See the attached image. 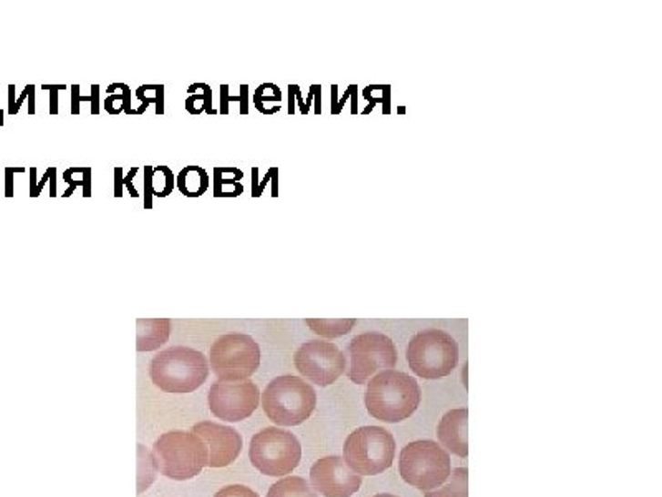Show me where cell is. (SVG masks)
I'll return each mask as SVG.
<instances>
[{"label": "cell", "mask_w": 662, "mask_h": 497, "mask_svg": "<svg viewBox=\"0 0 662 497\" xmlns=\"http://www.w3.org/2000/svg\"><path fill=\"white\" fill-rule=\"evenodd\" d=\"M364 403L372 418L384 423H400L411 418L421 405V388L408 373L384 370L370 380Z\"/></svg>", "instance_id": "6da1fadb"}, {"label": "cell", "mask_w": 662, "mask_h": 497, "mask_svg": "<svg viewBox=\"0 0 662 497\" xmlns=\"http://www.w3.org/2000/svg\"><path fill=\"white\" fill-rule=\"evenodd\" d=\"M149 375L156 387L166 393H191L208 380L209 365L200 351L169 347L153 359Z\"/></svg>", "instance_id": "7a4b0ae2"}, {"label": "cell", "mask_w": 662, "mask_h": 497, "mask_svg": "<svg viewBox=\"0 0 662 497\" xmlns=\"http://www.w3.org/2000/svg\"><path fill=\"white\" fill-rule=\"evenodd\" d=\"M317 406V393L303 378L285 375L273 378L262 393V408L273 423L299 426Z\"/></svg>", "instance_id": "3957f363"}, {"label": "cell", "mask_w": 662, "mask_h": 497, "mask_svg": "<svg viewBox=\"0 0 662 497\" xmlns=\"http://www.w3.org/2000/svg\"><path fill=\"white\" fill-rule=\"evenodd\" d=\"M158 470L174 481L199 476L208 466L209 452L198 434L189 431H168L155 444Z\"/></svg>", "instance_id": "277c9868"}, {"label": "cell", "mask_w": 662, "mask_h": 497, "mask_svg": "<svg viewBox=\"0 0 662 497\" xmlns=\"http://www.w3.org/2000/svg\"><path fill=\"white\" fill-rule=\"evenodd\" d=\"M396 452L392 434L382 426H363L346 438L343 460L360 476H378L390 470Z\"/></svg>", "instance_id": "5b68a950"}, {"label": "cell", "mask_w": 662, "mask_h": 497, "mask_svg": "<svg viewBox=\"0 0 662 497\" xmlns=\"http://www.w3.org/2000/svg\"><path fill=\"white\" fill-rule=\"evenodd\" d=\"M408 363L418 377L426 380L447 377L459 363V345L444 330L419 331L409 341Z\"/></svg>", "instance_id": "8992f818"}, {"label": "cell", "mask_w": 662, "mask_h": 497, "mask_svg": "<svg viewBox=\"0 0 662 497\" xmlns=\"http://www.w3.org/2000/svg\"><path fill=\"white\" fill-rule=\"evenodd\" d=\"M400 471L408 484L424 492L441 488L453 472L449 454L431 440L404 446L400 456Z\"/></svg>", "instance_id": "52a82bcc"}, {"label": "cell", "mask_w": 662, "mask_h": 497, "mask_svg": "<svg viewBox=\"0 0 662 497\" xmlns=\"http://www.w3.org/2000/svg\"><path fill=\"white\" fill-rule=\"evenodd\" d=\"M260 347L245 333H227L212 343L209 363L219 381L249 380L260 367Z\"/></svg>", "instance_id": "ba28073f"}, {"label": "cell", "mask_w": 662, "mask_h": 497, "mask_svg": "<svg viewBox=\"0 0 662 497\" xmlns=\"http://www.w3.org/2000/svg\"><path fill=\"white\" fill-rule=\"evenodd\" d=\"M249 458L265 476H287L301 460V446L295 434L280 428H265L254 434Z\"/></svg>", "instance_id": "9c48e42d"}, {"label": "cell", "mask_w": 662, "mask_h": 497, "mask_svg": "<svg viewBox=\"0 0 662 497\" xmlns=\"http://www.w3.org/2000/svg\"><path fill=\"white\" fill-rule=\"evenodd\" d=\"M348 377L356 385H364L378 371L390 370L398 363V351L388 335L368 331L354 337L350 347Z\"/></svg>", "instance_id": "30bf717a"}, {"label": "cell", "mask_w": 662, "mask_h": 497, "mask_svg": "<svg viewBox=\"0 0 662 497\" xmlns=\"http://www.w3.org/2000/svg\"><path fill=\"white\" fill-rule=\"evenodd\" d=\"M295 367L301 377L309 378L318 387L333 385L345 373L346 357L335 343L311 340L295 351Z\"/></svg>", "instance_id": "8fae6325"}, {"label": "cell", "mask_w": 662, "mask_h": 497, "mask_svg": "<svg viewBox=\"0 0 662 497\" xmlns=\"http://www.w3.org/2000/svg\"><path fill=\"white\" fill-rule=\"evenodd\" d=\"M260 405V391L252 380L216 381L209 391V408L222 421L239 423Z\"/></svg>", "instance_id": "7c38bea8"}, {"label": "cell", "mask_w": 662, "mask_h": 497, "mask_svg": "<svg viewBox=\"0 0 662 497\" xmlns=\"http://www.w3.org/2000/svg\"><path fill=\"white\" fill-rule=\"evenodd\" d=\"M311 488L325 497H350L358 492L363 479L348 468L340 456H328L318 460L310 470Z\"/></svg>", "instance_id": "4fadbf2b"}, {"label": "cell", "mask_w": 662, "mask_h": 497, "mask_svg": "<svg viewBox=\"0 0 662 497\" xmlns=\"http://www.w3.org/2000/svg\"><path fill=\"white\" fill-rule=\"evenodd\" d=\"M192 433L198 434L206 444L209 458V468H226L239 458L242 451V438L234 428L214 421H200L194 424Z\"/></svg>", "instance_id": "5bb4252c"}, {"label": "cell", "mask_w": 662, "mask_h": 497, "mask_svg": "<svg viewBox=\"0 0 662 497\" xmlns=\"http://www.w3.org/2000/svg\"><path fill=\"white\" fill-rule=\"evenodd\" d=\"M467 426H469V410H451L445 413L437 426V436L441 444H444L449 451L467 458L469 454V440H467Z\"/></svg>", "instance_id": "9a60e30c"}, {"label": "cell", "mask_w": 662, "mask_h": 497, "mask_svg": "<svg viewBox=\"0 0 662 497\" xmlns=\"http://www.w3.org/2000/svg\"><path fill=\"white\" fill-rule=\"evenodd\" d=\"M137 350H158L169 340L171 320L169 319H137Z\"/></svg>", "instance_id": "2e32d148"}, {"label": "cell", "mask_w": 662, "mask_h": 497, "mask_svg": "<svg viewBox=\"0 0 662 497\" xmlns=\"http://www.w3.org/2000/svg\"><path fill=\"white\" fill-rule=\"evenodd\" d=\"M176 185L182 196L186 198H200L209 188L208 169L202 166H186L176 178Z\"/></svg>", "instance_id": "e0dca14e"}, {"label": "cell", "mask_w": 662, "mask_h": 497, "mask_svg": "<svg viewBox=\"0 0 662 497\" xmlns=\"http://www.w3.org/2000/svg\"><path fill=\"white\" fill-rule=\"evenodd\" d=\"M244 173L237 167L216 166L214 167V198H237L244 193L240 179Z\"/></svg>", "instance_id": "ac0fdd59"}, {"label": "cell", "mask_w": 662, "mask_h": 497, "mask_svg": "<svg viewBox=\"0 0 662 497\" xmlns=\"http://www.w3.org/2000/svg\"><path fill=\"white\" fill-rule=\"evenodd\" d=\"M267 497H318L315 489L311 488L303 478L289 476L280 479L269 489Z\"/></svg>", "instance_id": "d6986e66"}, {"label": "cell", "mask_w": 662, "mask_h": 497, "mask_svg": "<svg viewBox=\"0 0 662 497\" xmlns=\"http://www.w3.org/2000/svg\"><path fill=\"white\" fill-rule=\"evenodd\" d=\"M426 497H469V471L457 468L441 488L427 491Z\"/></svg>", "instance_id": "ffe728a7"}, {"label": "cell", "mask_w": 662, "mask_h": 497, "mask_svg": "<svg viewBox=\"0 0 662 497\" xmlns=\"http://www.w3.org/2000/svg\"><path fill=\"white\" fill-rule=\"evenodd\" d=\"M305 322L309 323L310 329L315 331L320 337L325 339H336L341 337L354 327L356 320L354 319H307Z\"/></svg>", "instance_id": "44dd1931"}, {"label": "cell", "mask_w": 662, "mask_h": 497, "mask_svg": "<svg viewBox=\"0 0 662 497\" xmlns=\"http://www.w3.org/2000/svg\"><path fill=\"white\" fill-rule=\"evenodd\" d=\"M107 100H105V110L109 115H119L121 111H125L127 115H133L131 108V92L127 83H111L107 88Z\"/></svg>", "instance_id": "7402d4cb"}, {"label": "cell", "mask_w": 662, "mask_h": 497, "mask_svg": "<svg viewBox=\"0 0 662 497\" xmlns=\"http://www.w3.org/2000/svg\"><path fill=\"white\" fill-rule=\"evenodd\" d=\"M280 88L273 83H263L254 93L255 108L263 115H273L280 110Z\"/></svg>", "instance_id": "603a6c76"}, {"label": "cell", "mask_w": 662, "mask_h": 497, "mask_svg": "<svg viewBox=\"0 0 662 497\" xmlns=\"http://www.w3.org/2000/svg\"><path fill=\"white\" fill-rule=\"evenodd\" d=\"M64 179L68 183V189L64 198H70L73 191L82 186L83 198H91V167L90 166H73L64 173Z\"/></svg>", "instance_id": "cb8c5ba5"}, {"label": "cell", "mask_w": 662, "mask_h": 497, "mask_svg": "<svg viewBox=\"0 0 662 497\" xmlns=\"http://www.w3.org/2000/svg\"><path fill=\"white\" fill-rule=\"evenodd\" d=\"M137 100L141 102L137 110H133V115H141L148 110L149 105H155L156 115L164 113V86L163 85H143L137 90Z\"/></svg>", "instance_id": "d4e9b609"}, {"label": "cell", "mask_w": 662, "mask_h": 497, "mask_svg": "<svg viewBox=\"0 0 662 497\" xmlns=\"http://www.w3.org/2000/svg\"><path fill=\"white\" fill-rule=\"evenodd\" d=\"M151 183H153L155 198H166V196L173 193L176 178H174L173 171L168 166H153Z\"/></svg>", "instance_id": "484cf974"}, {"label": "cell", "mask_w": 662, "mask_h": 497, "mask_svg": "<svg viewBox=\"0 0 662 497\" xmlns=\"http://www.w3.org/2000/svg\"><path fill=\"white\" fill-rule=\"evenodd\" d=\"M210 86L208 83H192L188 88V100H186V110L191 115H200L206 111V100Z\"/></svg>", "instance_id": "4316f807"}, {"label": "cell", "mask_w": 662, "mask_h": 497, "mask_svg": "<svg viewBox=\"0 0 662 497\" xmlns=\"http://www.w3.org/2000/svg\"><path fill=\"white\" fill-rule=\"evenodd\" d=\"M91 103V115L100 113V86L91 85V95L82 96L80 95V85H72V115H80V103Z\"/></svg>", "instance_id": "83f0119b"}, {"label": "cell", "mask_w": 662, "mask_h": 497, "mask_svg": "<svg viewBox=\"0 0 662 497\" xmlns=\"http://www.w3.org/2000/svg\"><path fill=\"white\" fill-rule=\"evenodd\" d=\"M27 98L30 100V103H28V115H36V86L27 85L17 98L15 96V85H9V115H17L20 108H22V103L25 102Z\"/></svg>", "instance_id": "f1b7e54d"}, {"label": "cell", "mask_w": 662, "mask_h": 497, "mask_svg": "<svg viewBox=\"0 0 662 497\" xmlns=\"http://www.w3.org/2000/svg\"><path fill=\"white\" fill-rule=\"evenodd\" d=\"M139 171H141V169H139L137 166H135V167H131V169L127 171V175L125 176V171H123V167H121V166L115 167V198H121V196H123V186L127 188V193H129V196H133V198H139V196H141V194L137 193V188L133 186V178H135Z\"/></svg>", "instance_id": "f546056e"}, {"label": "cell", "mask_w": 662, "mask_h": 497, "mask_svg": "<svg viewBox=\"0 0 662 497\" xmlns=\"http://www.w3.org/2000/svg\"><path fill=\"white\" fill-rule=\"evenodd\" d=\"M50 176H52V167H48L44 178L40 181H36V166L30 167V198H38L42 194L44 186L50 181Z\"/></svg>", "instance_id": "4dcf8cb0"}, {"label": "cell", "mask_w": 662, "mask_h": 497, "mask_svg": "<svg viewBox=\"0 0 662 497\" xmlns=\"http://www.w3.org/2000/svg\"><path fill=\"white\" fill-rule=\"evenodd\" d=\"M214 497H260L255 491H252L247 486H240V484H232V486H226V488L220 489L216 492Z\"/></svg>", "instance_id": "1f68e13d"}, {"label": "cell", "mask_w": 662, "mask_h": 497, "mask_svg": "<svg viewBox=\"0 0 662 497\" xmlns=\"http://www.w3.org/2000/svg\"><path fill=\"white\" fill-rule=\"evenodd\" d=\"M25 167L24 166H7L4 169L5 175V198H14V176L24 175Z\"/></svg>", "instance_id": "d6a6232c"}, {"label": "cell", "mask_w": 662, "mask_h": 497, "mask_svg": "<svg viewBox=\"0 0 662 497\" xmlns=\"http://www.w3.org/2000/svg\"><path fill=\"white\" fill-rule=\"evenodd\" d=\"M151 173H153V166H145L143 167V175H145V208L146 209H153V183H151Z\"/></svg>", "instance_id": "836d02e7"}, {"label": "cell", "mask_w": 662, "mask_h": 497, "mask_svg": "<svg viewBox=\"0 0 662 497\" xmlns=\"http://www.w3.org/2000/svg\"><path fill=\"white\" fill-rule=\"evenodd\" d=\"M42 90L50 93V115L58 113V93L66 90L65 85H42Z\"/></svg>", "instance_id": "e575fe53"}, {"label": "cell", "mask_w": 662, "mask_h": 497, "mask_svg": "<svg viewBox=\"0 0 662 497\" xmlns=\"http://www.w3.org/2000/svg\"><path fill=\"white\" fill-rule=\"evenodd\" d=\"M229 103H232V95L229 93V85H220V115H229Z\"/></svg>", "instance_id": "d590c367"}, {"label": "cell", "mask_w": 662, "mask_h": 497, "mask_svg": "<svg viewBox=\"0 0 662 497\" xmlns=\"http://www.w3.org/2000/svg\"><path fill=\"white\" fill-rule=\"evenodd\" d=\"M275 175H279V169H277V167H270V169L267 171L265 178H263L262 183H259V185L255 186L254 189H252V196H254V198H260V196H262L263 188H265V185H267L269 181H272V178Z\"/></svg>", "instance_id": "8d00e7d4"}, {"label": "cell", "mask_w": 662, "mask_h": 497, "mask_svg": "<svg viewBox=\"0 0 662 497\" xmlns=\"http://www.w3.org/2000/svg\"><path fill=\"white\" fill-rule=\"evenodd\" d=\"M240 115H249V85H240Z\"/></svg>", "instance_id": "74e56055"}, {"label": "cell", "mask_w": 662, "mask_h": 497, "mask_svg": "<svg viewBox=\"0 0 662 497\" xmlns=\"http://www.w3.org/2000/svg\"><path fill=\"white\" fill-rule=\"evenodd\" d=\"M56 196V167L52 166V176H50V198Z\"/></svg>", "instance_id": "f35d334b"}, {"label": "cell", "mask_w": 662, "mask_h": 497, "mask_svg": "<svg viewBox=\"0 0 662 497\" xmlns=\"http://www.w3.org/2000/svg\"><path fill=\"white\" fill-rule=\"evenodd\" d=\"M0 127H4V110L0 106Z\"/></svg>", "instance_id": "ab89813d"}, {"label": "cell", "mask_w": 662, "mask_h": 497, "mask_svg": "<svg viewBox=\"0 0 662 497\" xmlns=\"http://www.w3.org/2000/svg\"><path fill=\"white\" fill-rule=\"evenodd\" d=\"M372 497H396V496H392V494H376V496H372Z\"/></svg>", "instance_id": "60d3db41"}]
</instances>
